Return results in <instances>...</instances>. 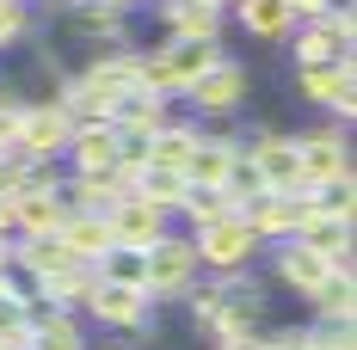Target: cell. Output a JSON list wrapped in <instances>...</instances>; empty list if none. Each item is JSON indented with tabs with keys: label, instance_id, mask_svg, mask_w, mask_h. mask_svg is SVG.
<instances>
[{
	"label": "cell",
	"instance_id": "1",
	"mask_svg": "<svg viewBox=\"0 0 357 350\" xmlns=\"http://www.w3.org/2000/svg\"><path fill=\"white\" fill-rule=\"evenodd\" d=\"M191 252H197V264H210L215 277H228V271H247L252 252H265V240L252 234L241 215H228V221L197 228V234H191Z\"/></svg>",
	"mask_w": 357,
	"mask_h": 350
},
{
	"label": "cell",
	"instance_id": "2",
	"mask_svg": "<svg viewBox=\"0 0 357 350\" xmlns=\"http://www.w3.org/2000/svg\"><path fill=\"white\" fill-rule=\"evenodd\" d=\"M326 178H351V136H345V123H326L314 136H296V184L314 191Z\"/></svg>",
	"mask_w": 357,
	"mask_h": 350
},
{
	"label": "cell",
	"instance_id": "3",
	"mask_svg": "<svg viewBox=\"0 0 357 350\" xmlns=\"http://www.w3.org/2000/svg\"><path fill=\"white\" fill-rule=\"evenodd\" d=\"M197 252L185 234H167L160 246H148V301H185V289L197 283Z\"/></svg>",
	"mask_w": 357,
	"mask_h": 350
},
{
	"label": "cell",
	"instance_id": "4",
	"mask_svg": "<svg viewBox=\"0 0 357 350\" xmlns=\"http://www.w3.org/2000/svg\"><path fill=\"white\" fill-rule=\"evenodd\" d=\"M68 141H74V123H68V111H62V105H25L13 154L31 160V166H50L56 154H68Z\"/></svg>",
	"mask_w": 357,
	"mask_h": 350
},
{
	"label": "cell",
	"instance_id": "5",
	"mask_svg": "<svg viewBox=\"0 0 357 350\" xmlns=\"http://www.w3.org/2000/svg\"><path fill=\"white\" fill-rule=\"evenodd\" d=\"M247 93H252V74L234 62V56H222L197 86H185V99H191V111L197 117H234V111L247 105Z\"/></svg>",
	"mask_w": 357,
	"mask_h": 350
},
{
	"label": "cell",
	"instance_id": "6",
	"mask_svg": "<svg viewBox=\"0 0 357 350\" xmlns=\"http://www.w3.org/2000/svg\"><path fill=\"white\" fill-rule=\"evenodd\" d=\"M302 99L321 111H339V123L357 117V56H339L326 68H302Z\"/></svg>",
	"mask_w": 357,
	"mask_h": 350
},
{
	"label": "cell",
	"instance_id": "7",
	"mask_svg": "<svg viewBox=\"0 0 357 350\" xmlns=\"http://www.w3.org/2000/svg\"><path fill=\"white\" fill-rule=\"evenodd\" d=\"M130 178L136 173H123V166H111V173H74L62 184V203H68V215H111L130 197Z\"/></svg>",
	"mask_w": 357,
	"mask_h": 350
},
{
	"label": "cell",
	"instance_id": "8",
	"mask_svg": "<svg viewBox=\"0 0 357 350\" xmlns=\"http://www.w3.org/2000/svg\"><path fill=\"white\" fill-rule=\"evenodd\" d=\"M173 215H160V209H148V203H136V197H123L117 209L105 215V228H111V246L117 252H148V246H160L173 228H167Z\"/></svg>",
	"mask_w": 357,
	"mask_h": 350
},
{
	"label": "cell",
	"instance_id": "9",
	"mask_svg": "<svg viewBox=\"0 0 357 350\" xmlns=\"http://www.w3.org/2000/svg\"><path fill=\"white\" fill-rule=\"evenodd\" d=\"M93 289H99V271H93V264H68V271H56V277L31 283V308H56V314H86Z\"/></svg>",
	"mask_w": 357,
	"mask_h": 350
},
{
	"label": "cell",
	"instance_id": "10",
	"mask_svg": "<svg viewBox=\"0 0 357 350\" xmlns=\"http://www.w3.org/2000/svg\"><path fill=\"white\" fill-rule=\"evenodd\" d=\"M234 154H241V136H228V129H204L197 136V154H191V166H185V184L191 191H228V166H234Z\"/></svg>",
	"mask_w": 357,
	"mask_h": 350
},
{
	"label": "cell",
	"instance_id": "11",
	"mask_svg": "<svg viewBox=\"0 0 357 350\" xmlns=\"http://www.w3.org/2000/svg\"><path fill=\"white\" fill-rule=\"evenodd\" d=\"M148 289H130V283H99L93 289V301H86V314L117 326V332H148Z\"/></svg>",
	"mask_w": 357,
	"mask_h": 350
},
{
	"label": "cell",
	"instance_id": "12",
	"mask_svg": "<svg viewBox=\"0 0 357 350\" xmlns=\"http://www.w3.org/2000/svg\"><path fill=\"white\" fill-rule=\"evenodd\" d=\"M160 19H167V43H222V25H228V13L204 0H167Z\"/></svg>",
	"mask_w": 357,
	"mask_h": 350
},
{
	"label": "cell",
	"instance_id": "13",
	"mask_svg": "<svg viewBox=\"0 0 357 350\" xmlns=\"http://www.w3.org/2000/svg\"><path fill=\"white\" fill-rule=\"evenodd\" d=\"M13 215H19V240H56L62 221H68L62 184H56V191H19V197H13Z\"/></svg>",
	"mask_w": 357,
	"mask_h": 350
},
{
	"label": "cell",
	"instance_id": "14",
	"mask_svg": "<svg viewBox=\"0 0 357 350\" xmlns=\"http://www.w3.org/2000/svg\"><path fill=\"white\" fill-rule=\"evenodd\" d=\"M160 56H167V80H173V99H185V86H197L204 74L228 56L222 43H160Z\"/></svg>",
	"mask_w": 357,
	"mask_h": 350
},
{
	"label": "cell",
	"instance_id": "15",
	"mask_svg": "<svg viewBox=\"0 0 357 350\" xmlns=\"http://www.w3.org/2000/svg\"><path fill=\"white\" fill-rule=\"evenodd\" d=\"M111 123H117V129H130V136H154V129H167V123H173V99L130 86V93L117 99V117H111Z\"/></svg>",
	"mask_w": 357,
	"mask_h": 350
},
{
	"label": "cell",
	"instance_id": "16",
	"mask_svg": "<svg viewBox=\"0 0 357 350\" xmlns=\"http://www.w3.org/2000/svg\"><path fill=\"white\" fill-rule=\"evenodd\" d=\"M56 240L68 246V258H74V264H93V271H99V258H105V252H117V246H111L105 215H68Z\"/></svg>",
	"mask_w": 357,
	"mask_h": 350
},
{
	"label": "cell",
	"instance_id": "17",
	"mask_svg": "<svg viewBox=\"0 0 357 350\" xmlns=\"http://www.w3.org/2000/svg\"><path fill=\"white\" fill-rule=\"evenodd\" d=\"M130 197H136V203H148V209H160V215H178V203L191 197V184H185V173L142 166V173L130 178Z\"/></svg>",
	"mask_w": 357,
	"mask_h": 350
},
{
	"label": "cell",
	"instance_id": "18",
	"mask_svg": "<svg viewBox=\"0 0 357 350\" xmlns=\"http://www.w3.org/2000/svg\"><path fill=\"white\" fill-rule=\"evenodd\" d=\"M339 56H357V49L333 31L326 19H314L308 31H296V43H289V62H296V74H302V68H326V62H339Z\"/></svg>",
	"mask_w": 357,
	"mask_h": 350
},
{
	"label": "cell",
	"instance_id": "19",
	"mask_svg": "<svg viewBox=\"0 0 357 350\" xmlns=\"http://www.w3.org/2000/svg\"><path fill=\"white\" fill-rule=\"evenodd\" d=\"M68 154H74V173H111L117 166V123H80Z\"/></svg>",
	"mask_w": 357,
	"mask_h": 350
},
{
	"label": "cell",
	"instance_id": "20",
	"mask_svg": "<svg viewBox=\"0 0 357 350\" xmlns=\"http://www.w3.org/2000/svg\"><path fill=\"white\" fill-rule=\"evenodd\" d=\"M197 123H167V129H154L148 136V166H167V173H185L191 166V154H197Z\"/></svg>",
	"mask_w": 357,
	"mask_h": 350
},
{
	"label": "cell",
	"instance_id": "21",
	"mask_svg": "<svg viewBox=\"0 0 357 350\" xmlns=\"http://www.w3.org/2000/svg\"><path fill=\"white\" fill-rule=\"evenodd\" d=\"M74 258H68V246L62 240H13V271H25L31 283L43 277H56V271H68Z\"/></svg>",
	"mask_w": 357,
	"mask_h": 350
},
{
	"label": "cell",
	"instance_id": "22",
	"mask_svg": "<svg viewBox=\"0 0 357 350\" xmlns=\"http://www.w3.org/2000/svg\"><path fill=\"white\" fill-rule=\"evenodd\" d=\"M321 277H326V258H321V252H308L302 240H284V246H278V283H284V289H302V295H308Z\"/></svg>",
	"mask_w": 357,
	"mask_h": 350
},
{
	"label": "cell",
	"instance_id": "23",
	"mask_svg": "<svg viewBox=\"0 0 357 350\" xmlns=\"http://www.w3.org/2000/svg\"><path fill=\"white\" fill-rule=\"evenodd\" d=\"M234 13H241V25H247L252 37H265V43H278V37L296 31V13H289V0H241Z\"/></svg>",
	"mask_w": 357,
	"mask_h": 350
},
{
	"label": "cell",
	"instance_id": "24",
	"mask_svg": "<svg viewBox=\"0 0 357 350\" xmlns=\"http://www.w3.org/2000/svg\"><path fill=\"white\" fill-rule=\"evenodd\" d=\"M31 350H86L74 314H56V308H31Z\"/></svg>",
	"mask_w": 357,
	"mask_h": 350
},
{
	"label": "cell",
	"instance_id": "25",
	"mask_svg": "<svg viewBox=\"0 0 357 350\" xmlns=\"http://www.w3.org/2000/svg\"><path fill=\"white\" fill-rule=\"evenodd\" d=\"M308 301L321 308V319H357V283H351V271H326V277L308 289Z\"/></svg>",
	"mask_w": 357,
	"mask_h": 350
},
{
	"label": "cell",
	"instance_id": "26",
	"mask_svg": "<svg viewBox=\"0 0 357 350\" xmlns=\"http://www.w3.org/2000/svg\"><path fill=\"white\" fill-rule=\"evenodd\" d=\"M308 209L326 215V221H351L357 215V178H326L308 191Z\"/></svg>",
	"mask_w": 357,
	"mask_h": 350
},
{
	"label": "cell",
	"instance_id": "27",
	"mask_svg": "<svg viewBox=\"0 0 357 350\" xmlns=\"http://www.w3.org/2000/svg\"><path fill=\"white\" fill-rule=\"evenodd\" d=\"M74 31L99 37V43H123V13L105 6V0H80V6H74Z\"/></svg>",
	"mask_w": 357,
	"mask_h": 350
},
{
	"label": "cell",
	"instance_id": "28",
	"mask_svg": "<svg viewBox=\"0 0 357 350\" xmlns=\"http://www.w3.org/2000/svg\"><path fill=\"white\" fill-rule=\"evenodd\" d=\"M178 215L191 221V234L197 228H210V221H228V215H241V203L228 197V191H191L185 203H178Z\"/></svg>",
	"mask_w": 357,
	"mask_h": 350
},
{
	"label": "cell",
	"instance_id": "29",
	"mask_svg": "<svg viewBox=\"0 0 357 350\" xmlns=\"http://www.w3.org/2000/svg\"><path fill=\"white\" fill-rule=\"evenodd\" d=\"M25 326H31V283L0 277V338L6 332H25Z\"/></svg>",
	"mask_w": 357,
	"mask_h": 350
},
{
	"label": "cell",
	"instance_id": "30",
	"mask_svg": "<svg viewBox=\"0 0 357 350\" xmlns=\"http://www.w3.org/2000/svg\"><path fill=\"white\" fill-rule=\"evenodd\" d=\"M99 283L148 289V252H105V258H99Z\"/></svg>",
	"mask_w": 357,
	"mask_h": 350
},
{
	"label": "cell",
	"instance_id": "31",
	"mask_svg": "<svg viewBox=\"0 0 357 350\" xmlns=\"http://www.w3.org/2000/svg\"><path fill=\"white\" fill-rule=\"evenodd\" d=\"M308 344L314 350H357V332H351V319H314Z\"/></svg>",
	"mask_w": 357,
	"mask_h": 350
},
{
	"label": "cell",
	"instance_id": "32",
	"mask_svg": "<svg viewBox=\"0 0 357 350\" xmlns=\"http://www.w3.org/2000/svg\"><path fill=\"white\" fill-rule=\"evenodd\" d=\"M25 31H31V6H25V0H0V49L19 43Z\"/></svg>",
	"mask_w": 357,
	"mask_h": 350
},
{
	"label": "cell",
	"instance_id": "33",
	"mask_svg": "<svg viewBox=\"0 0 357 350\" xmlns=\"http://www.w3.org/2000/svg\"><path fill=\"white\" fill-rule=\"evenodd\" d=\"M265 350H314V344H308V332H271Z\"/></svg>",
	"mask_w": 357,
	"mask_h": 350
},
{
	"label": "cell",
	"instance_id": "34",
	"mask_svg": "<svg viewBox=\"0 0 357 350\" xmlns=\"http://www.w3.org/2000/svg\"><path fill=\"white\" fill-rule=\"evenodd\" d=\"M215 350H265V332H247V338H228V344H215Z\"/></svg>",
	"mask_w": 357,
	"mask_h": 350
},
{
	"label": "cell",
	"instance_id": "35",
	"mask_svg": "<svg viewBox=\"0 0 357 350\" xmlns=\"http://www.w3.org/2000/svg\"><path fill=\"white\" fill-rule=\"evenodd\" d=\"M0 271H13V240H0Z\"/></svg>",
	"mask_w": 357,
	"mask_h": 350
},
{
	"label": "cell",
	"instance_id": "36",
	"mask_svg": "<svg viewBox=\"0 0 357 350\" xmlns=\"http://www.w3.org/2000/svg\"><path fill=\"white\" fill-rule=\"evenodd\" d=\"M204 6H222V13H228V6H234V0H204Z\"/></svg>",
	"mask_w": 357,
	"mask_h": 350
},
{
	"label": "cell",
	"instance_id": "37",
	"mask_svg": "<svg viewBox=\"0 0 357 350\" xmlns=\"http://www.w3.org/2000/svg\"><path fill=\"white\" fill-rule=\"evenodd\" d=\"M105 6H117V13H123V6H130V0H105Z\"/></svg>",
	"mask_w": 357,
	"mask_h": 350
},
{
	"label": "cell",
	"instance_id": "38",
	"mask_svg": "<svg viewBox=\"0 0 357 350\" xmlns=\"http://www.w3.org/2000/svg\"><path fill=\"white\" fill-rule=\"evenodd\" d=\"M289 6H296V0H289Z\"/></svg>",
	"mask_w": 357,
	"mask_h": 350
},
{
	"label": "cell",
	"instance_id": "39",
	"mask_svg": "<svg viewBox=\"0 0 357 350\" xmlns=\"http://www.w3.org/2000/svg\"><path fill=\"white\" fill-rule=\"evenodd\" d=\"M74 6H80V0H74Z\"/></svg>",
	"mask_w": 357,
	"mask_h": 350
},
{
	"label": "cell",
	"instance_id": "40",
	"mask_svg": "<svg viewBox=\"0 0 357 350\" xmlns=\"http://www.w3.org/2000/svg\"><path fill=\"white\" fill-rule=\"evenodd\" d=\"M25 6H31V0H25Z\"/></svg>",
	"mask_w": 357,
	"mask_h": 350
}]
</instances>
